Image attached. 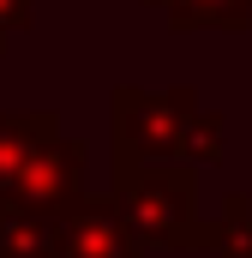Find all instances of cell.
<instances>
[{"mask_svg":"<svg viewBox=\"0 0 252 258\" xmlns=\"http://www.w3.org/2000/svg\"><path fill=\"white\" fill-rule=\"evenodd\" d=\"M108 144H114V156H150V162H222L228 120L216 108H204V96L192 84H174V90L114 84Z\"/></svg>","mask_w":252,"mask_h":258,"instance_id":"1","label":"cell"},{"mask_svg":"<svg viewBox=\"0 0 252 258\" xmlns=\"http://www.w3.org/2000/svg\"><path fill=\"white\" fill-rule=\"evenodd\" d=\"M114 204L132 234L162 252H204V216H198V162H150L114 156Z\"/></svg>","mask_w":252,"mask_h":258,"instance_id":"2","label":"cell"},{"mask_svg":"<svg viewBox=\"0 0 252 258\" xmlns=\"http://www.w3.org/2000/svg\"><path fill=\"white\" fill-rule=\"evenodd\" d=\"M54 258H144V240L120 216L114 192H84L54 216Z\"/></svg>","mask_w":252,"mask_h":258,"instance_id":"3","label":"cell"},{"mask_svg":"<svg viewBox=\"0 0 252 258\" xmlns=\"http://www.w3.org/2000/svg\"><path fill=\"white\" fill-rule=\"evenodd\" d=\"M84 180H90V150H84V138H66L54 132L30 162H24V174H18V186L6 198H18V204H36V210H48V216H60L66 204H78L84 198Z\"/></svg>","mask_w":252,"mask_h":258,"instance_id":"4","label":"cell"},{"mask_svg":"<svg viewBox=\"0 0 252 258\" xmlns=\"http://www.w3.org/2000/svg\"><path fill=\"white\" fill-rule=\"evenodd\" d=\"M60 132V114L54 108H0V198L18 186L24 162Z\"/></svg>","mask_w":252,"mask_h":258,"instance_id":"5","label":"cell"},{"mask_svg":"<svg viewBox=\"0 0 252 258\" xmlns=\"http://www.w3.org/2000/svg\"><path fill=\"white\" fill-rule=\"evenodd\" d=\"M0 258H54V216L0 198Z\"/></svg>","mask_w":252,"mask_h":258,"instance_id":"6","label":"cell"},{"mask_svg":"<svg viewBox=\"0 0 252 258\" xmlns=\"http://www.w3.org/2000/svg\"><path fill=\"white\" fill-rule=\"evenodd\" d=\"M168 18V30H228L240 36L252 24V0H144Z\"/></svg>","mask_w":252,"mask_h":258,"instance_id":"7","label":"cell"},{"mask_svg":"<svg viewBox=\"0 0 252 258\" xmlns=\"http://www.w3.org/2000/svg\"><path fill=\"white\" fill-rule=\"evenodd\" d=\"M204 252H216V258H252V198L246 192H228L222 210L204 222Z\"/></svg>","mask_w":252,"mask_h":258,"instance_id":"8","label":"cell"},{"mask_svg":"<svg viewBox=\"0 0 252 258\" xmlns=\"http://www.w3.org/2000/svg\"><path fill=\"white\" fill-rule=\"evenodd\" d=\"M30 24H36V0H0V54H6V36H18Z\"/></svg>","mask_w":252,"mask_h":258,"instance_id":"9","label":"cell"}]
</instances>
